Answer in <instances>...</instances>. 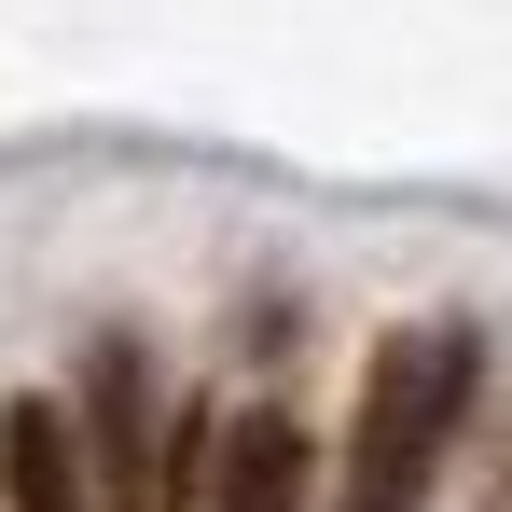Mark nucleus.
<instances>
[{
    "mask_svg": "<svg viewBox=\"0 0 512 512\" xmlns=\"http://www.w3.org/2000/svg\"><path fill=\"white\" fill-rule=\"evenodd\" d=\"M471 402H485V333H471V319H416V333H388L374 374H360V429H346L333 512H429V485H443Z\"/></svg>",
    "mask_w": 512,
    "mask_h": 512,
    "instance_id": "1",
    "label": "nucleus"
},
{
    "mask_svg": "<svg viewBox=\"0 0 512 512\" xmlns=\"http://www.w3.org/2000/svg\"><path fill=\"white\" fill-rule=\"evenodd\" d=\"M319 499V457H305V429L250 402V416H194L167 429V512H305Z\"/></svg>",
    "mask_w": 512,
    "mask_h": 512,
    "instance_id": "2",
    "label": "nucleus"
},
{
    "mask_svg": "<svg viewBox=\"0 0 512 512\" xmlns=\"http://www.w3.org/2000/svg\"><path fill=\"white\" fill-rule=\"evenodd\" d=\"M84 485L97 512H167V443H153V360L139 333H97L84 346Z\"/></svg>",
    "mask_w": 512,
    "mask_h": 512,
    "instance_id": "3",
    "label": "nucleus"
},
{
    "mask_svg": "<svg viewBox=\"0 0 512 512\" xmlns=\"http://www.w3.org/2000/svg\"><path fill=\"white\" fill-rule=\"evenodd\" d=\"M0 512H97L84 429H70V402H42V388L0 402Z\"/></svg>",
    "mask_w": 512,
    "mask_h": 512,
    "instance_id": "4",
    "label": "nucleus"
}]
</instances>
